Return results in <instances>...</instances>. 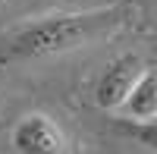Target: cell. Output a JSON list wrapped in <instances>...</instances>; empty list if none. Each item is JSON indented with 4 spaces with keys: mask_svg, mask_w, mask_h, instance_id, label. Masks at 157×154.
I'll use <instances>...</instances> for the list:
<instances>
[{
    "mask_svg": "<svg viewBox=\"0 0 157 154\" xmlns=\"http://www.w3.org/2000/svg\"><path fill=\"white\" fill-rule=\"evenodd\" d=\"M0 3H3V0H0Z\"/></svg>",
    "mask_w": 157,
    "mask_h": 154,
    "instance_id": "obj_5",
    "label": "cell"
},
{
    "mask_svg": "<svg viewBox=\"0 0 157 154\" xmlns=\"http://www.w3.org/2000/svg\"><path fill=\"white\" fill-rule=\"evenodd\" d=\"M10 145L16 154H69V138L63 126L41 110L22 113L13 123Z\"/></svg>",
    "mask_w": 157,
    "mask_h": 154,
    "instance_id": "obj_2",
    "label": "cell"
},
{
    "mask_svg": "<svg viewBox=\"0 0 157 154\" xmlns=\"http://www.w3.org/2000/svg\"><path fill=\"white\" fill-rule=\"evenodd\" d=\"M129 19H135V6L123 3L88 13H54V16L13 25L0 35V66H25L78 47H91L126 29Z\"/></svg>",
    "mask_w": 157,
    "mask_h": 154,
    "instance_id": "obj_1",
    "label": "cell"
},
{
    "mask_svg": "<svg viewBox=\"0 0 157 154\" xmlns=\"http://www.w3.org/2000/svg\"><path fill=\"white\" fill-rule=\"evenodd\" d=\"M116 113H123L132 123H154V117H157V75L151 66H145V72L138 75V82L132 85V91L126 94V101L120 104Z\"/></svg>",
    "mask_w": 157,
    "mask_h": 154,
    "instance_id": "obj_4",
    "label": "cell"
},
{
    "mask_svg": "<svg viewBox=\"0 0 157 154\" xmlns=\"http://www.w3.org/2000/svg\"><path fill=\"white\" fill-rule=\"evenodd\" d=\"M148 63L141 60L138 54H120L116 60L107 63V69L101 72V79L94 85V104L101 110L116 113L120 104L126 101V94L132 91V85L138 82V75L145 72Z\"/></svg>",
    "mask_w": 157,
    "mask_h": 154,
    "instance_id": "obj_3",
    "label": "cell"
}]
</instances>
